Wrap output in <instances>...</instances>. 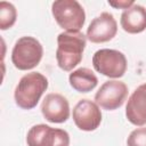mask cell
I'll return each instance as SVG.
<instances>
[{"instance_id":"cell-3","label":"cell","mask_w":146,"mask_h":146,"mask_svg":"<svg viewBox=\"0 0 146 146\" xmlns=\"http://www.w3.org/2000/svg\"><path fill=\"white\" fill-rule=\"evenodd\" d=\"M56 23L65 32H79L86 22V13L75 0H57L51 5Z\"/></svg>"},{"instance_id":"cell-6","label":"cell","mask_w":146,"mask_h":146,"mask_svg":"<svg viewBox=\"0 0 146 146\" xmlns=\"http://www.w3.org/2000/svg\"><path fill=\"white\" fill-rule=\"evenodd\" d=\"M26 144L27 146H68L70 135L63 129L42 123L35 124L26 135Z\"/></svg>"},{"instance_id":"cell-2","label":"cell","mask_w":146,"mask_h":146,"mask_svg":"<svg viewBox=\"0 0 146 146\" xmlns=\"http://www.w3.org/2000/svg\"><path fill=\"white\" fill-rule=\"evenodd\" d=\"M48 88L47 78L39 72H31L21 78L14 92L15 103L23 110H32Z\"/></svg>"},{"instance_id":"cell-10","label":"cell","mask_w":146,"mask_h":146,"mask_svg":"<svg viewBox=\"0 0 146 146\" xmlns=\"http://www.w3.org/2000/svg\"><path fill=\"white\" fill-rule=\"evenodd\" d=\"M41 113L51 123H63L70 117L68 100L60 94H48L42 100Z\"/></svg>"},{"instance_id":"cell-15","label":"cell","mask_w":146,"mask_h":146,"mask_svg":"<svg viewBox=\"0 0 146 146\" xmlns=\"http://www.w3.org/2000/svg\"><path fill=\"white\" fill-rule=\"evenodd\" d=\"M127 146H146V128L132 130L127 139Z\"/></svg>"},{"instance_id":"cell-13","label":"cell","mask_w":146,"mask_h":146,"mask_svg":"<svg viewBox=\"0 0 146 146\" xmlns=\"http://www.w3.org/2000/svg\"><path fill=\"white\" fill-rule=\"evenodd\" d=\"M68 81L74 90L82 94L94 90L98 83V79L95 73L87 67H80L70 73Z\"/></svg>"},{"instance_id":"cell-4","label":"cell","mask_w":146,"mask_h":146,"mask_svg":"<svg viewBox=\"0 0 146 146\" xmlns=\"http://www.w3.org/2000/svg\"><path fill=\"white\" fill-rule=\"evenodd\" d=\"M43 48L39 40L33 36L19 38L11 51V62L21 71L34 68L42 59Z\"/></svg>"},{"instance_id":"cell-12","label":"cell","mask_w":146,"mask_h":146,"mask_svg":"<svg viewBox=\"0 0 146 146\" xmlns=\"http://www.w3.org/2000/svg\"><path fill=\"white\" fill-rule=\"evenodd\" d=\"M121 27L130 33L137 34L146 30V8L140 5H133L123 10L120 19Z\"/></svg>"},{"instance_id":"cell-8","label":"cell","mask_w":146,"mask_h":146,"mask_svg":"<svg viewBox=\"0 0 146 146\" xmlns=\"http://www.w3.org/2000/svg\"><path fill=\"white\" fill-rule=\"evenodd\" d=\"M73 121L82 131H94L102 122V112L98 105L90 99H80L73 108Z\"/></svg>"},{"instance_id":"cell-16","label":"cell","mask_w":146,"mask_h":146,"mask_svg":"<svg viewBox=\"0 0 146 146\" xmlns=\"http://www.w3.org/2000/svg\"><path fill=\"white\" fill-rule=\"evenodd\" d=\"M108 5L114 7V8H119V9H128L130 8L131 6L135 5V2L132 0L128 1V0H124V1H108Z\"/></svg>"},{"instance_id":"cell-11","label":"cell","mask_w":146,"mask_h":146,"mask_svg":"<svg viewBox=\"0 0 146 146\" xmlns=\"http://www.w3.org/2000/svg\"><path fill=\"white\" fill-rule=\"evenodd\" d=\"M125 116L133 125L146 124V83L140 84L131 94L125 106Z\"/></svg>"},{"instance_id":"cell-9","label":"cell","mask_w":146,"mask_h":146,"mask_svg":"<svg viewBox=\"0 0 146 146\" xmlns=\"http://www.w3.org/2000/svg\"><path fill=\"white\" fill-rule=\"evenodd\" d=\"M116 32L117 24L114 16L111 13L104 11L90 22L87 29V39L94 43H103L112 40Z\"/></svg>"},{"instance_id":"cell-5","label":"cell","mask_w":146,"mask_h":146,"mask_svg":"<svg viewBox=\"0 0 146 146\" xmlns=\"http://www.w3.org/2000/svg\"><path fill=\"white\" fill-rule=\"evenodd\" d=\"M94 68L108 78L119 79L127 71V58L123 52L115 49H99L92 56Z\"/></svg>"},{"instance_id":"cell-1","label":"cell","mask_w":146,"mask_h":146,"mask_svg":"<svg viewBox=\"0 0 146 146\" xmlns=\"http://www.w3.org/2000/svg\"><path fill=\"white\" fill-rule=\"evenodd\" d=\"M87 35L82 32H62L57 36L56 60L58 66L68 72L82 60Z\"/></svg>"},{"instance_id":"cell-14","label":"cell","mask_w":146,"mask_h":146,"mask_svg":"<svg viewBox=\"0 0 146 146\" xmlns=\"http://www.w3.org/2000/svg\"><path fill=\"white\" fill-rule=\"evenodd\" d=\"M17 18V11L13 3L7 1L0 2V29L8 30L10 29Z\"/></svg>"},{"instance_id":"cell-7","label":"cell","mask_w":146,"mask_h":146,"mask_svg":"<svg viewBox=\"0 0 146 146\" xmlns=\"http://www.w3.org/2000/svg\"><path fill=\"white\" fill-rule=\"evenodd\" d=\"M128 97V87L119 80L104 82L95 95V102L102 108L114 111L121 107Z\"/></svg>"}]
</instances>
